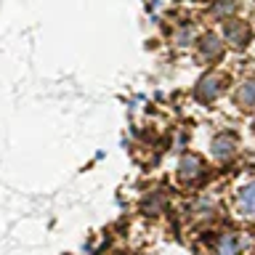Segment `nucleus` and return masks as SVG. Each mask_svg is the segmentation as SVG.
<instances>
[{"label":"nucleus","instance_id":"nucleus-6","mask_svg":"<svg viewBox=\"0 0 255 255\" xmlns=\"http://www.w3.org/2000/svg\"><path fill=\"white\" fill-rule=\"evenodd\" d=\"M237 213L242 218H253L255 221V181L239 189L237 194Z\"/></svg>","mask_w":255,"mask_h":255},{"label":"nucleus","instance_id":"nucleus-7","mask_svg":"<svg viewBox=\"0 0 255 255\" xmlns=\"http://www.w3.org/2000/svg\"><path fill=\"white\" fill-rule=\"evenodd\" d=\"M199 53H202V59L205 61H218L221 59V53H223V43H221V37L218 35H213V32H207V35L199 37Z\"/></svg>","mask_w":255,"mask_h":255},{"label":"nucleus","instance_id":"nucleus-5","mask_svg":"<svg viewBox=\"0 0 255 255\" xmlns=\"http://www.w3.org/2000/svg\"><path fill=\"white\" fill-rule=\"evenodd\" d=\"M226 40L237 48H245L250 43V27L242 19H229L226 21Z\"/></svg>","mask_w":255,"mask_h":255},{"label":"nucleus","instance_id":"nucleus-4","mask_svg":"<svg viewBox=\"0 0 255 255\" xmlns=\"http://www.w3.org/2000/svg\"><path fill=\"white\" fill-rule=\"evenodd\" d=\"M210 151H213V157L218 159V162H229V159L237 154V138L229 135V133L215 135L213 143H210Z\"/></svg>","mask_w":255,"mask_h":255},{"label":"nucleus","instance_id":"nucleus-1","mask_svg":"<svg viewBox=\"0 0 255 255\" xmlns=\"http://www.w3.org/2000/svg\"><path fill=\"white\" fill-rule=\"evenodd\" d=\"M245 253V237L239 231H221L210 242V255H242Z\"/></svg>","mask_w":255,"mask_h":255},{"label":"nucleus","instance_id":"nucleus-8","mask_svg":"<svg viewBox=\"0 0 255 255\" xmlns=\"http://www.w3.org/2000/svg\"><path fill=\"white\" fill-rule=\"evenodd\" d=\"M234 99H237V104L242 109H253L255 107V80H247V83L239 85L237 93H234Z\"/></svg>","mask_w":255,"mask_h":255},{"label":"nucleus","instance_id":"nucleus-2","mask_svg":"<svg viewBox=\"0 0 255 255\" xmlns=\"http://www.w3.org/2000/svg\"><path fill=\"white\" fill-rule=\"evenodd\" d=\"M223 91H226V83H223V77L213 72V75H205V77L197 83L194 96H197V99L202 101V104H213V101L218 99V96H221Z\"/></svg>","mask_w":255,"mask_h":255},{"label":"nucleus","instance_id":"nucleus-3","mask_svg":"<svg viewBox=\"0 0 255 255\" xmlns=\"http://www.w3.org/2000/svg\"><path fill=\"white\" fill-rule=\"evenodd\" d=\"M205 162L199 159L197 154H186L178 162V178L181 183H186V186H194V183H199L205 178Z\"/></svg>","mask_w":255,"mask_h":255},{"label":"nucleus","instance_id":"nucleus-9","mask_svg":"<svg viewBox=\"0 0 255 255\" xmlns=\"http://www.w3.org/2000/svg\"><path fill=\"white\" fill-rule=\"evenodd\" d=\"M253 128H255V123H253Z\"/></svg>","mask_w":255,"mask_h":255}]
</instances>
